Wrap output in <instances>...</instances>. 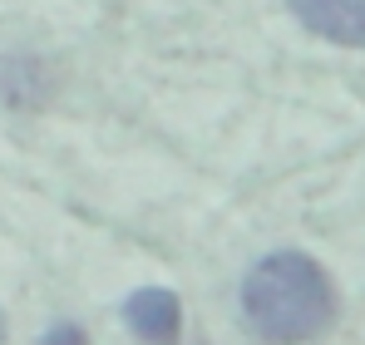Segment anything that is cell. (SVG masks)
Masks as SVG:
<instances>
[{"mask_svg":"<svg viewBox=\"0 0 365 345\" xmlns=\"http://www.w3.org/2000/svg\"><path fill=\"white\" fill-rule=\"evenodd\" d=\"M242 316L262 345H306L331 331L336 291L316 257L272 252L242 282Z\"/></svg>","mask_w":365,"mask_h":345,"instance_id":"cell-1","label":"cell"},{"mask_svg":"<svg viewBox=\"0 0 365 345\" xmlns=\"http://www.w3.org/2000/svg\"><path fill=\"white\" fill-rule=\"evenodd\" d=\"M123 326L143 345H178L182 336V301L168 287H138L123 301Z\"/></svg>","mask_w":365,"mask_h":345,"instance_id":"cell-2","label":"cell"},{"mask_svg":"<svg viewBox=\"0 0 365 345\" xmlns=\"http://www.w3.org/2000/svg\"><path fill=\"white\" fill-rule=\"evenodd\" d=\"M287 5L311 35L346 50H365V0H287Z\"/></svg>","mask_w":365,"mask_h":345,"instance_id":"cell-3","label":"cell"},{"mask_svg":"<svg viewBox=\"0 0 365 345\" xmlns=\"http://www.w3.org/2000/svg\"><path fill=\"white\" fill-rule=\"evenodd\" d=\"M40 345H89V341H84V331H79L74 321H55V326L40 336Z\"/></svg>","mask_w":365,"mask_h":345,"instance_id":"cell-4","label":"cell"},{"mask_svg":"<svg viewBox=\"0 0 365 345\" xmlns=\"http://www.w3.org/2000/svg\"><path fill=\"white\" fill-rule=\"evenodd\" d=\"M0 345H5V311H0Z\"/></svg>","mask_w":365,"mask_h":345,"instance_id":"cell-5","label":"cell"}]
</instances>
